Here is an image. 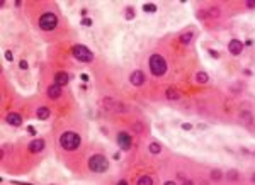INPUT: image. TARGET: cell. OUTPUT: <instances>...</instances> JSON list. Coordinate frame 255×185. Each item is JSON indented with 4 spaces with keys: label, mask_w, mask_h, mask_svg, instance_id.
<instances>
[{
    "label": "cell",
    "mask_w": 255,
    "mask_h": 185,
    "mask_svg": "<svg viewBox=\"0 0 255 185\" xmlns=\"http://www.w3.org/2000/svg\"><path fill=\"white\" fill-rule=\"evenodd\" d=\"M80 143H82V139H80V136L75 133H65L60 136V144L61 148H65V150L68 151H75L80 148Z\"/></svg>",
    "instance_id": "6da1fadb"
},
{
    "label": "cell",
    "mask_w": 255,
    "mask_h": 185,
    "mask_svg": "<svg viewBox=\"0 0 255 185\" xmlns=\"http://www.w3.org/2000/svg\"><path fill=\"white\" fill-rule=\"evenodd\" d=\"M148 63H150L151 73L155 75V77H162V75H165V71H167V63H165L163 56H160V55H151Z\"/></svg>",
    "instance_id": "7a4b0ae2"
},
{
    "label": "cell",
    "mask_w": 255,
    "mask_h": 185,
    "mask_svg": "<svg viewBox=\"0 0 255 185\" xmlns=\"http://www.w3.org/2000/svg\"><path fill=\"white\" fill-rule=\"evenodd\" d=\"M89 168L95 173H104L109 168V163H107V160H106V156L94 155V156H90V160H89Z\"/></svg>",
    "instance_id": "3957f363"
},
{
    "label": "cell",
    "mask_w": 255,
    "mask_h": 185,
    "mask_svg": "<svg viewBox=\"0 0 255 185\" xmlns=\"http://www.w3.org/2000/svg\"><path fill=\"white\" fill-rule=\"evenodd\" d=\"M58 26V17L51 12H46L39 17V27L43 31H53Z\"/></svg>",
    "instance_id": "277c9868"
},
{
    "label": "cell",
    "mask_w": 255,
    "mask_h": 185,
    "mask_svg": "<svg viewBox=\"0 0 255 185\" xmlns=\"http://www.w3.org/2000/svg\"><path fill=\"white\" fill-rule=\"evenodd\" d=\"M73 56L78 61H83V63H90V61L94 60L92 51L87 46H83V44H77V46H73Z\"/></svg>",
    "instance_id": "5b68a950"
},
{
    "label": "cell",
    "mask_w": 255,
    "mask_h": 185,
    "mask_svg": "<svg viewBox=\"0 0 255 185\" xmlns=\"http://www.w3.org/2000/svg\"><path fill=\"white\" fill-rule=\"evenodd\" d=\"M117 144H119L121 150L128 151L131 148V144H133V139H131V136L128 133H119L117 134Z\"/></svg>",
    "instance_id": "8992f818"
},
{
    "label": "cell",
    "mask_w": 255,
    "mask_h": 185,
    "mask_svg": "<svg viewBox=\"0 0 255 185\" xmlns=\"http://www.w3.org/2000/svg\"><path fill=\"white\" fill-rule=\"evenodd\" d=\"M145 73H143L141 70H136V71H133L131 73V77H129V80H131V83H133L134 87H139V85H143L145 83Z\"/></svg>",
    "instance_id": "52a82bcc"
},
{
    "label": "cell",
    "mask_w": 255,
    "mask_h": 185,
    "mask_svg": "<svg viewBox=\"0 0 255 185\" xmlns=\"http://www.w3.org/2000/svg\"><path fill=\"white\" fill-rule=\"evenodd\" d=\"M228 49H230V53L231 55H240V53L243 51V43L242 41H238V39H231L230 41V44H228Z\"/></svg>",
    "instance_id": "ba28073f"
},
{
    "label": "cell",
    "mask_w": 255,
    "mask_h": 185,
    "mask_svg": "<svg viewBox=\"0 0 255 185\" xmlns=\"http://www.w3.org/2000/svg\"><path fill=\"white\" fill-rule=\"evenodd\" d=\"M68 80H70V77H68V73H65V71H60V73L55 75V85L61 87V88L68 83Z\"/></svg>",
    "instance_id": "9c48e42d"
},
{
    "label": "cell",
    "mask_w": 255,
    "mask_h": 185,
    "mask_svg": "<svg viewBox=\"0 0 255 185\" xmlns=\"http://www.w3.org/2000/svg\"><path fill=\"white\" fill-rule=\"evenodd\" d=\"M27 148H29L31 153H39V151L44 148V141H43V139H34V141L29 143V146H27Z\"/></svg>",
    "instance_id": "30bf717a"
},
{
    "label": "cell",
    "mask_w": 255,
    "mask_h": 185,
    "mask_svg": "<svg viewBox=\"0 0 255 185\" xmlns=\"http://www.w3.org/2000/svg\"><path fill=\"white\" fill-rule=\"evenodd\" d=\"M7 122H9L10 126H21L22 124V117L19 116V114H15V112H10V114H7Z\"/></svg>",
    "instance_id": "8fae6325"
},
{
    "label": "cell",
    "mask_w": 255,
    "mask_h": 185,
    "mask_svg": "<svg viewBox=\"0 0 255 185\" xmlns=\"http://www.w3.org/2000/svg\"><path fill=\"white\" fill-rule=\"evenodd\" d=\"M60 95H61V87L51 85L49 88H48V97H49V99H58Z\"/></svg>",
    "instance_id": "7c38bea8"
},
{
    "label": "cell",
    "mask_w": 255,
    "mask_h": 185,
    "mask_svg": "<svg viewBox=\"0 0 255 185\" xmlns=\"http://www.w3.org/2000/svg\"><path fill=\"white\" fill-rule=\"evenodd\" d=\"M240 119H242V122L245 126H250L252 121H253V116H252V112L248 111H242V114H240Z\"/></svg>",
    "instance_id": "4fadbf2b"
},
{
    "label": "cell",
    "mask_w": 255,
    "mask_h": 185,
    "mask_svg": "<svg viewBox=\"0 0 255 185\" xmlns=\"http://www.w3.org/2000/svg\"><path fill=\"white\" fill-rule=\"evenodd\" d=\"M36 117L41 121H46L48 117H49V109L48 107H39L38 111H36Z\"/></svg>",
    "instance_id": "5bb4252c"
},
{
    "label": "cell",
    "mask_w": 255,
    "mask_h": 185,
    "mask_svg": "<svg viewBox=\"0 0 255 185\" xmlns=\"http://www.w3.org/2000/svg\"><path fill=\"white\" fill-rule=\"evenodd\" d=\"M165 95H167V99H169V100H177L179 97H180V94H179L175 88H167Z\"/></svg>",
    "instance_id": "9a60e30c"
},
{
    "label": "cell",
    "mask_w": 255,
    "mask_h": 185,
    "mask_svg": "<svg viewBox=\"0 0 255 185\" xmlns=\"http://www.w3.org/2000/svg\"><path fill=\"white\" fill-rule=\"evenodd\" d=\"M138 185H153V180H151V177H148V175H143V177H139Z\"/></svg>",
    "instance_id": "2e32d148"
},
{
    "label": "cell",
    "mask_w": 255,
    "mask_h": 185,
    "mask_svg": "<svg viewBox=\"0 0 255 185\" xmlns=\"http://www.w3.org/2000/svg\"><path fill=\"white\" fill-rule=\"evenodd\" d=\"M196 80H197L199 83H206L208 82V73H206V71H199V73L196 75Z\"/></svg>",
    "instance_id": "e0dca14e"
},
{
    "label": "cell",
    "mask_w": 255,
    "mask_h": 185,
    "mask_svg": "<svg viewBox=\"0 0 255 185\" xmlns=\"http://www.w3.org/2000/svg\"><path fill=\"white\" fill-rule=\"evenodd\" d=\"M162 151V146L158 144V143H151L150 144V153H153V155H158Z\"/></svg>",
    "instance_id": "ac0fdd59"
},
{
    "label": "cell",
    "mask_w": 255,
    "mask_h": 185,
    "mask_svg": "<svg viewBox=\"0 0 255 185\" xmlns=\"http://www.w3.org/2000/svg\"><path fill=\"white\" fill-rule=\"evenodd\" d=\"M190 39H192V34H190V32H186V34H182L180 36V41L184 44H189L190 43Z\"/></svg>",
    "instance_id": "d6986e66"
},
{
    "label": "cell",
    "mask_w": 255,
    "mask_h": 185,
    "mask_svg": "<svg viewBox=\"0 0 255 185\" xmlns=\"http://www.w3.org/2000/svg\"><path fill=\"white\" fill-rule=\"evenodd\" d=\"M143 10H145V12H155L156 5L155 4H145V5H143Z\"/></svg>",
    "instance_id": "ffe728a7"
},
{
    "label": "cell",
    "mask_w": 255,
    "mask_h": 185,
    "mask_svg": "<svg viewBox=\"0 0 255 185\" xmlns=\"http://www.w3.org/2000/svg\"><path fill=\"white\" fill-rule=\"evenodd\" d=\"M226 177H228V180H238V172L237 170H230Z\"/></svg>",
    "instance_id": "44dd1931"
},
{
    "label": "cell",
    "mask_w": 255,
    "mask_h": 185,
    "mask_svg": "<svg viewBox=\"0 0 255 185\" xmlns=\"http://www.w3.org/2000/svg\"><path fill=\"white\" fill-rule=\"evenodd\" d=\"M211 178H213V180H220V178H221V172H220V170H213V172H211Z\"/></svg>",
    "instance_id": "7402d4cb"
},
{
    "label": "cell",
    "mask_w": 255,
    "mask_h": 185,
    "mask_svg": "<svg viewBox=\"0 0 255 185\" xmlns=\"http://www.w3.org/2000/svg\"><path fill=\"white\" fill-rule=\"evenodd\" d=\"M133 17H134V10L131 9V7H128V9H126V19L129 21V19H133Z\"/></svg>",
    "instance_id": "603a6c76"
},
{
    "label": "cell",
    "mask_w": 255,
    "mask_h": 185,
    "mask_svg": "<svg viewBox=\"0 0 255 185\" xmlns=\"http://www.w3.org/2000/svg\"><path fill=\"white\" fill-rule=\"evenodd\" d=\"M82 26L90 27V26H92V19H89V17H83V19H82Z\"/></svg>",
    "instance_id": "cb8c5ba5"
},
{
    "label": "cell",
    "mask_w": 255,
    "mask_h": 185,
    "mask_svg": "<svg viewBox=\"0 0 255 185\" xmlns=\"http://www.w3.org/2000/svg\"><path fill=\"white\" fill-rule=\"evenodd\" d=\"M209 14H211L213 17H218V15H220V10H218V7H211V10H209Z\"/></svg>",
    "instance_id": "d4e9b609"
},
{
    "label": "cell",
    "mask_w": 255,
    "mask_h": 185,
    "mask_svg": "<svg viewBox=\"0 0 255 185\" xmlns=\"http://www.w3.org/2000/svg\"><path fill=\"white\" fill-rule=\"evenodd\" d=\"M27 66H29V65H27V61H24V60L19 63V68H21V70H27Z\"/></svg>",
    "instance_id": "484cf974"
},
{
    "label": "cell",
    "mask_w": 255,
    "mask_h": 185,
    "mask_svg": "<svg viewBox=\"0 0 255 185\" xmlns=\"http://www.w3.org/2000/svg\"><path fill=\"white\" fill-rule=\"evenodd\" d=\"M182 129H184V131H190V129H192V126H190L189 122H186V124H182Z\"/></svg>",
    "instance_id": "4316f807"
},
{
    "label": "cell",
    "mask_w": 255,
    "mask_h": 185,
    "mask_svg": "<svg viewBox=\"0 0 255 185\" xmlns=\"http://www.w3.org/2000/svg\"><path fill=\"white\" fill-rule=\"evenodd\" d=\"M5 58H7L9 61H12V60H14V55H12L10 51H7V53H5Z\"/></svg>",
    "instance_id": "83f0119b"
},
{
    "label": "cell",
    "mask_w": 255,
    "mask_h": 185,
    "mask_svg": "<svg viewBox=\"0 0 255 185\" xmlns=\"http://www.w3.org/2000/svg\"><path fill=\"white\" fill-rule=\"evenodd\" d=\"M247 7L253 9V7H255V0H248V2H247Z\"/></svg>",
    "instance_id": "f1b7e54d"
},
{
    "label": "cell",
    "mask_w": 255,
    "mask_h": 185,
    "mask_svg": "<svg viewBox=\"0 0 255 185\" xmlns=\"http://www.w3.org/2000/svg\"><path fill=\"white\" fill-rule=\"evenodd\" d=\"M134 129H136V133H141L143 126H141V124H134Z\"/></svg>",
    "instance_id": "f546056e"
},
{
    "label": "cell",
    "mask_w": 255,
    "mask_h": 185,
    "mask_svg": "<svg viewBox=\"0 0 255 185\" xmlns=\"http://www.w3.org/2000/svg\"><path fill=\"white\" fill-rule=\"evenodd\" d=\"M27 131H29V134H32V136L36 134V129L32 127V126H29V127H27Z\"/></svg>",
    "instance_id": "4dcf8cb0"
},
{
    "label": "cell",
    "mask_w": 255,
    "mask_h": 185,
    "mask_svg": "<svg viewBox=\"0 0 255 185\" xmlns=\"http://www.w3.org/2000/svg\"><path fill=\"white\" fill-rule=\"evenodd\" d=\"M80 78H82L83 82H87V80H89V75H85V73H83V75H80Z\"/></svg>",
    "instance_id": "1f68e13d"
},
{
    "label": "cell",
    "mask_w": 255,
    "mask_h": 185,
    "mask_svg": "<svg viewBox=\"0 0 255 185\" xmlns=\"http://www.w3.org/2000/svg\"><path fill=\"white\" fill-rule=\"evenodd\" d=\"M209 55H211V56H214V58H218V56H220V55H218L216 51H213V49H211V51H209Z\"/></svg>",
    "instance_id": "d6a6232c"
},
{
    "label": "cell",
    "mask_w": 255,
    "mask_h": 185,
    "mask_svg": "<svg viewBox=\"0 0 255 185\" xmlns=\"http://www.w3.org/2000/svg\"><path fill=\"white\" fill-rule=\"evenodd\" d=\"M165 185H177L175 182H172V180H169V182H165Z\"/></svg>",
    "instance_id": "836d02e7"
},
{
    "label": "cell",
    "mask_w": 255,
    "mask_h": 185,
    "mask_svg": "<svg viewBox=\"0 0 255 185\" xmlns=\"http://www.w3.org/2000/svg\"><path fill=\"white\" fill-rule=\"evenodd\" d=\"M117 185H128V182H126V180H121V182H119Z\"/></svg>",
    "instance_id": "e575fe53"
},
{
    "label": "cell",
    "mask_w": 255,
    "mask_h": 185,
    "mask_svg": "<svg viewBox=\"0 0 255 185\" xmlns=\"http://www.w3.org/2000/svg\"><path fill=\"white\" fill-rule=\"evenodd\" d=\"M184 185H194V183H192L190 180H187V182H184Z\"/></svg>",
    "instance_id": "d590c367"
},
{
    "label": "cell",
    "mask_w": 255,
    "mask_h": 185,
    "mask_svg": "<svg viewBox=\"0 0 255 185\" xmlns=\"http://www.w3.org/2000/svg\"><path fill=\"white\" fill-rule=\"evenodd\" d=\"M253 156H255V151H253Z\"/></svg>",
    "instance_id": "8d00e7d4"
}]
</instances>
